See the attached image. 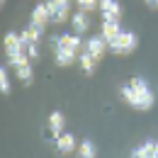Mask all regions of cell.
I'll return each instance as SVG.
<instances>
[{
    "mask_svg": "<svg viewBox=\"0 0 158 158\" xmlns=\"http://www.w3.org/2000/svg\"><path fill=\"white\" fill-rule=\"evenodd\" d=\"M119 95H122V100H124L129 107L141 110V112L151 110V107H153V102H156V95H153L151 85H148L143 78H131L127 85H122Z\"/></svg>",
    "mask_w": 158,
    "mask_h": 158,
    "instance_id": "obj_1",
    "label": "cell"
},
{
    "mask_svg": "<svg viewBox=\"0 0 158 158\" xmlns=\"http://www.w3.org/2000/svg\"><path fill=\"white\" fill-rule=\"evenodd\" d=\"M54 46V59L59 66H73L78 61L80 51L85 49V41L80 39V34H63V37H56L51 41Z\"/></svg>",
    "mask_w": 158,
    "mask_h": 158,
    "instance_id": "obj_2",
    "label": "cell"
},
{
    "mask_svg": "<svg viewBox=\"0 0 158 158\" xmlns=\"http://www.w3.org/2000/svg\"><path fill=\"white\" fill-rule=\"evenodd\" d=\"M5 54H7V66H12V68H17L24 61H32L24 54V49H22L20 34H15V32H7L5 34Z\"/></svg>",
    "mask_w": 158,
    "mask_h": 158,
    "instance_id": "obj_3",
    "label": "cell"
},
{
    "mask_svg": "<svg viewBox=\"0 0 158 158\" xmlns=\"http://www.w3.org/2000/svg\"><path fill=\"white\" fill-rule=\"evenodd\" d=\"M107 46H110L112 54H119V56H122V54H131L139 46V37H136V32H129V29H127V32H119V37L112 39Z\"/></svg>",
    "mask_w": 158,
    "mask_h": 158,
    "instance_id": "obj_4",
    "label": "cell"
},
{
    "mask_svg": "<svg viewBox=\"0 0 158 158\" xmlns=\"http://www.w3.org/2000/svg\"><path fill=\"white\" fill-rule=\"evenodd\" d=\"M46 10L51 24H63L68 20V10H71V0H46Z\"/></svg>",
    "mask_w": 158,
    "mask_h": 158,
    "instance_id": "obj_5",
    "label": "cell"
},
{
    "mask_svg": "<svg viewBox=\"0 0 158 158\" xmlns=\"http://www.w3.org/2000/svg\"><path fill=\"white\" fill-rule=\"evenodd\" d=\"M100 12H102V20H110V22L122 20V5L117 0H100Z\"/></svg>",
    "mask_w": 158,
    "mask_h": 158,
    "instance_id": "obj_6",
    "label": "cell"
},
{
    "mask_svg": "<svg viewBox=\"0 0 158 158\" xmlns=\"http://www.w3.org/2000/svg\"><path fill=\"white\" fill-rule=\"evenodd\" d=\"M54 143H56V151H59L61 156H71V153H76V151H78L76 136H73L71 131H63V134H61V136L56 139Z\"/></svg>",
    "mask_w": 158,
    "mask_h": 158,
    "instance_id": "obj_7",
    "label": "cell"
},
{
    "mask_svg": "<svg viewBox=\"0 0 158 158\" xmlns=\"http://www.w3.org/2000/svg\"><path fill=\"white\" fill-rule=\"evenodd\" d=\"M49 131H51V139H54V141L66 131V117H63V112L54 110V112L49 114Z\"/></svg>",
    "mask_w": 158,
    "mask_h": 158,
    "instance_id": "obj_8",
    "label": "cell"
},
{
    "mask_svg": "<svg viewBox=\"0 0 158 158\" xmlns=\"http://www.w3.org/2000/svg\"><path fill=\"white\" fill-rule=\"evenodd\" d=\"M105 49H110V46H107V39H105L102 34H100V37H90V39L85 41V51L93 54L98 61L105 56Z\"/></svg>",
    "mask_w": 158,
    "mask_h": 158,
    "instance_id": "obj_9",
    "label": "cell"
},
{
    "mask_svg": "<svg viewBox=\"0 0 158 158\" xmlns=\"http://www.w3.org/2000/svg\"><path fill=\"white\" fill-rule=\"evenodd\" d=\"M129 158H158V141H143L131 151Z\"/></svg>",
    "mask_w": 158,
    "mask_h": 158,
    "instance_id": "obj_10",
    "label": "cell"
},
{
    "mask_svg": "<svg viewBox=\"0 0 158 158\" xmlns=\"http://www.w3.org/2000/svg\"><path fill=\"white\" fill-rule=\"evenodd\" d=\"M20 41H22V49H24V54H27L29 59H32V61L39 59V41H34L29 34H27V32H24V29L20 32Z\"/></svg>",
    "mask_w": 158,
    "mask_h": 158,
    "instance_id": "obj_11",
    "label": "cell"
},
{
    "mask_svg": "<svg viewBox=\"0 0 158 158\" xmlns=\"http://www.w3.org/2000/svg\"><path fill=\"white\" fill-rule=\"evenodd\" d=\"M78 61H80V68H83V73H85V76H93V73H95V68H98V63H100V61L95 59L93 54H88L85 49L80 51Z\"/></svg>",
    "mask_w": 158,
    "mask_h": 158,
    "instance_id": "obj_12",
    "label": "cell"
},
{
    "mask_svg": "<svg viewBox=\"0 0 158 158\" xmlns=\"http://www.w3.org/2000/svg\"><path fill=\"white\" fill-rule=\"evenodd\" d=\"M71 24H73V32H76V34H85V32H88V27H90L88 15H85L83 10H78V12L71 17Z\"/></svg>",
    "mask_w": 158,
    "mask_h": 158,
    "instance_id": "obj_13",
    "label": "cell"
},
{
    "mask_svg": "<svg viewBox=\"0 0 158 158\" xmlns=\"http://www.w3.org/2000/svg\"><path fill=\"white\" fill-rule=\"evenodd\" d=\"M34 24H41V27H46V22H51V17H49V10H46V2H39L34 10H32V20Z\"/></svg>",
    "mask_w": 158,
    "mask_h": 158,
    "instance_id": "obj_14",
    "label": "cell"
},
{
    "mask_svg": "<svg viewBox=\"0 0 158 158\" xmlns=\"http://www.w3.org/2000/svg\"><path fill=\"white\" fill-rule=\"evenodd\" d=\"M119 32H122V27H119V22H110V20H102V37L107 39V44L112 39H117Z\"/></svg>",
    "mask_w": 158,
    "mask_h": 158,
    "instance_id": "obj_15",
    "label": "cell"
},
{
    "mask_svg": "<svg viewBox=\"0 0 158 158\" xmlns=\"http://www.w3.org/2000/svg\"><path fill=\"white\" fill-rule=\"evenodd\" d=\"M78 158H98V146H95L90 139L80 141L78 143Z\"/></svg>",
    "mask_w": 158,
    "mask_h": 158,
    "instance_id": "obj_16",
    "label": "cell"
},
{
    "mask_svg": "<svg viewBox=\"0 0 158 158\" xmlns=\"http://www.w3.org/2000/svg\"><path fill=\"white\" fill-rule=\"evenodd\" d=\"M15 71H17V78H20L22 83H24V85H29V83L34 80V71H32V63H29V61L20 63V66H17Z\"/></svg>",
    "mask_w": 158,
    "mask_h": 158,
    "instance_id": "obj_17",
    "label": "cell"
},
{
    "mask_svg": "<svg viewBox=\"0 0 158 158\" xmlns=\"http://www.w3.org/2000/svg\"><path fill=\"white\" fill-rule=\"evenodd\" d=\"M12 85H10V78H7V66H0V93L2 95H10Z\"/></svg>",
    "mask_w": 158,
    "mask_h": 158,
    "instance_id": "obj_18",
    "label": "cell"
},
{
    "mask_svg": "<svg viewBox=\"0 0 158 158\" xmlns=\"http://www.w3.org/2000/svg\"><path fill=\"white\" fill-rule=\"evenodd\" d=\"M76 2H78V7L83 12H93V10L100 7V0H76Z\"/></svg>",
    "mask_w": 158,
    "mask_h": 158,
    "instance_id": "obj_19",
    "label": "cell"
},
{
    "mask_svg": "<svg viewBox=\"0 0 158 158\" xmlns=\"http://www.w3.org/2000/svg\"><path fill=\"white\" fill-rule=\"evenodd\" d=\"M146 5H148V7H153V10H156V7H158V0H146Z\"/></svg>",
    "mask_w": 158,
    "mask_h": 158,
    "instance_id": "obj_20",
    "label": "cell"
},
{
    "mask_svg": "<svg viewBox=\"0 0 158 158\" xmlns=\"http://www.w3.org/2000/svg\"><path fill=\"white\" fill-rule=\"evenodd\" d=\"M0 2H7V0H0Z\"/></svg>",
    "mask_w": 158,
    "mask_h": 158,
    "instance_id": "obj_21",
    "label": "cell"
}]
</instances>
